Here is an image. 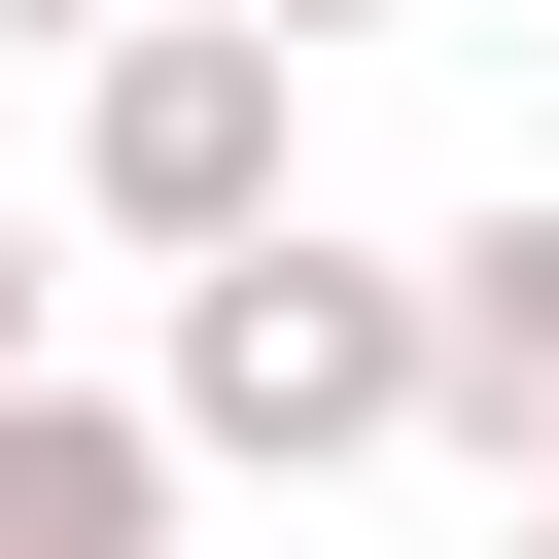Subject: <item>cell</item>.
<instances>
[{"mask_svg":"<svg viewBox=\"0 0 559 559\" xmlns=\"http://www.w3.org/2000/svg\"><path fill=\"white\" fill-rule=\"evenodd\" d=\"M140 454H175V489H349V454H419V245H349V210L210 245V280H175Z\"/></svg>","mask_w":559,"mask_h":559,"instance_id":"cell-1","label":"cell"},{"mask_svg":"<svg viewBox=\"0 0 559 559\" xmlns=\"http://www.w3.org/2000/svg\"><path fill=\"white\" fill-rule=\"evenodd\" d=\"M70 210H105L140 280H210V245H280V210H314V70H280V35H210V0H140V35H70Z\"/></svg>","mask_w":559,"mask_h":559,"instance_id":"cell-2","label":"cell"},{"mask_svg":"<svg viewBox=\"0 0 559 559\" xmlns=\"http://www.w3.org/2000/svg\"><path fill=\"white\" fill-rule=\"evenodd\" d=\"M419 454H489V489H559V175L419 245Z\"/></svg>","mask_w":559,"mask_h":559,"instance_id":"cell-3","label":"cell"},{"mask_svg":"<svg viewBox=\"0 0 559 559\" xmlns=\"http://www.w3.org/2000/svg\"><path fill=\"white\" fill-rule=\"evenodd\" d=\"M0 559H175V454H140V384H0Z\"/></svg>","mask_w":559,"mask_h":559,"instance_id":"cell-4","label":"cell"},{"mask_svg":"<svg viewBox=\"0 0 559 559\" xmlns=\"http://www.w3.org/2000/svg\"><path fill=\"white\" fill-rule=\"evenodd\" d=\"M210 35H280V70H314V35H419V0H210Z\"/></svg>","mask_w":559,"mask_h":559,"instance_id":"cell-5","label":"cell"},{"mask_svg":"<svg viewBox=\"0 0 559 559\" xmlns=\"http://www.w3.org/2000/svg\"><path fill=\"white\" fill-rule=\"evenodd\" d=\"M0 384H70V349H35V210H0Z\"/></svg>","mask_w":559,"mask_h":559,"instance_id":"cell-6","label":"cell"},{"mask_svg":"<svg viewBox=\"0 0 559 559\" xmlns=\"http://www.w3.org/2000/svg\"><path fill=\"white\" fill-rule=\"evenodd\" d=\"M0 35H140V0H0Z\"/></svg>","mask_w":559,"mask_h":559,"instance_id":"cell-7","label":"cell"},{"mask_svg":"<svg viewBox=\"0 0 559 559\" xmlns=\"http://www.w3.org/2000/svg\"><path fill=\"white\" fill-rule=\"evenodd\" d=\"M524 524H559V489H524Z\"/></svg>","mask_w":559,"mask_h":559,"instance_id":"cell-8","label":"cell"}]
</instances>
